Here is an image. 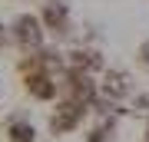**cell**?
Returning <instances> with one entry per match:
<instances>
[{"instance_id":"3","label":"cell","mask_w":149,"mask_h":142,"mask_svg":"<svg viewBox=\"0 0 149 142\" xmlns=\"http://www.w3.org/2000/svg\"><path fill=\"white\" fill-rule=\"evenodd\" d=\"M7 132H10V139H13V142H33V126H30V122H23V119H20V122H13Z\"/></svg>"},{"instance_id":"2","label":"cell","mask_w":149,"mask_h":142,"mask_svg":"<svg viewBox=\"0 0 149 142\" xmlns=\"http://www.w3.org/2000/svg\"><path fill=\"white\" fill-rule=\"evenodd\" d=\"M129 76L126 73H106V93H116V96H123V93H126L129 89Z\"/></svg>"},{"instance_id":"1","label":"cell","mask_w":149,"mask_h":142,"mask_svg":"<svg viewBox=\"0 0 149 142\" xmlns=\"http://www.w3.org/2000/svg\"><path fill=\"white\" fill-rule=\"evenodd\" d=\"M13 37L20 40V43H27V46L40 43V20H37L33 13H23V17H17V23H13Z\"/></svg>"},{"instance_id":"4","label":"cell","mask_w":149,"mask_h":142,"mask_svg":"<svg viewBox=\"0 0 149 142\" xmlns=\"http://www.w3.org/2000/svg\"><path fill=\"white\" fill-rule=\"evenodd\" d=\"M139 63H146V66H149V40L139 46Z\"/></svg>"}]
</instances>
